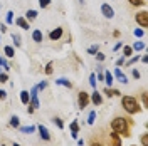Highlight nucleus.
Masks as SVG:
<instances>
[{
  "mask_svg": "<svg viewBox=\"0 0 148 146\" xmlns=\"http://www.w3.org/2000/svg\"><path fill=\"white\" fill-rule=\"evenodd\" d=\"M37 108H39V99H37V98H30V104H29V108H27L29 114H32Z\"/></svg>",
  "mask_w": 148,
  "mask_h": 146,
  "instance_id": "8",
  "label": "nucleus"
},
{
  "mask_svg": "<svg viewBox=\"0 0 148 146\" xmlns=\"http://www.w3.org/2000/svg\"><path fill=\"white\" fill-rule=\"evenodd\" d=\"M29 99H30V94H29V91H22V92H20V101H22V104H25V106H27Z\"/></svg>",
  "mask_w": 148,
  "mask_h": 146,
  "instance_id": "14",
  "label": "nucleus"
},
{
  "mask_svg": "<svg viewBox=\"0 0 148 146\" xmlns=\"http://www.w3.org/2000/svg\"><path fill=\"white\" fill-rule=\"evenodd\" d=\"M138 61H140V57H138V55H135V57H131V59L128 61V65H133V64H136Z\"/></svg>",
  "mask_w": 148,
  "mask_h": 146,
  "instance_id": "31",
  "label": "nucleus"
},
{
  "mask_svg": "<svg viewBox=\"0 0 148 146\" xmlns=\"http://www.w3.org/2000/svg\"><path fill=\"white\" fill-rule=\"evenodd\" d=\"M54 123H56V124H57V126H59V128H61V129L64 128V124H62V121H61V119H59V118H56V119H54Z\"/></svg>",
  "mask_w": 148,
  "mask_h": 146,
  "instance_id": "39",
  "label": "nucleus"
},
{
  "mask_svg": "<svg viewBox=\"0 0 148 146\" xmlns=\"http://www.w3.org/2000/svg\"><path fill=\"white\" fill-rule=\"evenodd\" d=\"M121 106L125 108V111L128 114H135V113H140L141 111L136 98H133V96H123L121 98Z\"/></svg>",
  "mask_w": 148,
  "mask_h": 146,
  "instance_id": "2",
  "label": "nucleus"
},
{
  "mask_svg": "<svg viewBox=\"0 0 148 146\" xmlns=\"http://www.w3.org/2000/svg\"><path fill=\"white\" fill-rule=\"evenodd\" d=\"M39 133H40V138H42V139H46V141L51 139V134H49V131H47L46 126H42V124H40V126H39Z\"/></svg>",
  "mask_w": 148,
  "mask_h": 146,
  "instance_id": "10",
  "label": "nucleus"
},
{
  "mask_svg": "<svg viewBox=\"0 0 148 146\" xmlns=\"http://www.w3.org/2000/svg\"><path fill=\"white\" fill-rule=\"evenodd\" d=\"M61 35H62V27H56L54 30L49 34V39H51V40H59Z\"/></svg>",
  "mask_w": 148,
  "mask_h": 146,
  "instance_id": "7",
  "label": "nucleus"
},
{
  "mask_svg": "<svg viewBox=\"0 0 148 146\" xmlns=\"http://www.w3.org/2000/svg\"><path fill=\"white\" fill-rule=\"evenodd\" d=\"M10 126H12V128H20V119H18L17 116H12V118H10Z\"/></svg>",
  "mask_w": 148,
  "mask_h": 146,
  "instance_id": "17",
  "label": "nucleus"
},
{
  "mask_svg": "<svg viewBox=\"0 0 148 146\" xmlns=\"http://www.w3.org/2000/svg\"><path fill=\"white\" fill-rule=\"evenodd\" d=\"M131 74H133V77H135V79H140V72L136 71V69H133V72H131Z\"/></svg>",
  "mask_w": 148,
  "mask_h": 146,
  "instance_id": "42",
  "label": "nucleus"
},
{
  "mask_svg": "<svg viewBox=\"0 0 148 146\" xmlns=\"http://www.w3.org/2000/svg\"><path fill=\"white\" fill-rule=\"evenodd\" d=\"M91 101H92V104H94V106H99V104L103 102V98H101V94H99L98 91H94V92L91 94Z\"/></svg>",
  "mask_w": 148,
  "mask_h": 146,
  "instance_id": "9",
  "label": "nucleus"
},
{
  "mask_svg": "<svg viewBox=\"0 0 148 146\" xmlns=\"http://www.w3.org/2000/svg\"><path fill=\"white\" fill-rule=\"evenodd\" d=\"M101 14L106 18H113L114 17V10H113V7H111L110 3H103L101 5Z\"/></svg>",
  "mask_w": 148,
  "mask_h": 146,
  "instance_id": "5",
  "label": "nucleus"
},
{
  "mask_svg": "<svg viewBox=\"0 0 148 146\" xmlns=\"http://www.w3.org/2000/svg\"><path fill=\"white\" fill-rule=\"evenodd\" d=\"M0 65H2V67H5V69H10V65L7 64V61H3L2 57H0Z\"/></svg>",
  "mask_w": 148,
  "mask_h": 146,
  "instance_id": "37",
  "label": "nucleus"
},
{
  "mask_svg": "<svg viewBox=\"0 0 148 146\" xmlns=\"http://www.w3.org/2000/svg\"><path fill=\"white\" fill-rule=\"evenodd\" d=\"M14 22V12H7V24Z\"/></svg>",
  "mask_w": 148,
  "mask_h": 146,
  "instance_id": "34",
  "label": "nucleus"
},
{
  "mask_svg": "<svg viewBox=\"0 0 148 146\" xmlns=\"http://www.w3.org/2000/svg\"><path fill=\"white\" fill-rule=\"evenodd\" d=\"M131 5H135V7H141V5H145V0H128Z\"/></svg>",
  "mask_w": 148,
  "mask_h": 146,
  "instance_id": "22",
  "label": "nucleus"
},
{
  "mask_svg": "<svg viewBox=\"0 0 148 146\" xmlns=\"http://www.w3.org/2000/svg\"><path fill=\"white\" fill-rule=\"evenodd\" d=\"M110 146H121V139H120V134H118V133H114V131H113V133H111L110 134Z\"/></svg>",
  "mask_w": 148,
  "mask_h": 146,
  "instance_id": "6",
  "label": "nucleus"
},
{
  "mask_svg": "<svg viewBox=\"0 0 148 146\" xmlns=\"http://www.w3.org/2000/svg\"><path fill=\"white\" fill-rule=\"evenodd\" d=\"M9 81V76L5 72H0V82H7Z\"/></svg>",
  "mask_w": 148,
  "mask_h": 146,
  "instance_id": "35",
  "label": "nucleus"
},
{
  "mask_svg": "<svg viewBox=\"0 0 148 146\" xmlns=\"http://www.w3.org/2000/svg\"><path fill=\"white\" fill-rule=\"evenodd\" d=\"M0 72H2V69H0Z\"/></svg>",
  "mask_w": 148,
  "mask_h": 146,
  "instance_id": "49",
  "label": "nucleus"
},
{
  "mask_svg": "<svg viewBox=\"0 0 148 146\" xmlns=\"http://www.w3.org/2000/svg\"><path fill=\"white\" fill-rule=\"evenodd\" d=\"M143 34H145L143 29H135V37H143Z\"/></svg>",
  "mask_w": 148,
  "mask_h": 146,
  "instance_id": "32",
  "label": "nucleus"
},
{
  "mask_svg": "<svg viewBox=\"0 0 148 146\" xmlns=\"http://www.w3.org/2000/svg\"><path fill=\"white\" fill-rule=\"evenodd\" d=\"M141 145L148 146V136H147V134H143V136H141Z\"/></svg>",
  "mask_w": 148,
  "mask_h": 146,
  "instance_id": "36",
  "label": "nucleus"
},
{
  "mask_svg": "<svg viewBox=\"0 0 148 146\" xmlns=\"http://www.w3.org/2000/svg\"><path fill=\"white\" fill-rule=\"evenodd\" d=\"M47 86V82H40V84H39V86H37V89H39V91H40V89H44V87H46Z\"/></svg>",
  "mask_w": 148,
  "mask_h": 146,
  "instance_id": "43",
  "label": "nucleus"
},
{
  "mask_svg": "<svg viewBox=\"0 0 148 146\" xmlns=\"http://www.w3.org/2000/svg\"><path fill=\"white\" fill-rule=\"evenodd\" d=\"M25 17H27V20H34L37 17V12L36 10H29L27 14H25Z\"/></svg>",
  "mask_w": 148,
  "mask_h": 146,
  "instance_id": "21",
  "label": "nucleus"
},
{
  "mask_svg": "<svg viewBox=\"0 0 148 146\" xmlns=\"http://www.w3.org/2000/svg\"><path fill=\"white\" fill-rule=\"evenodd\" d=\"M98 79H99V81H104V74L99 72V74H98Z\"/></svg>",
  "mask_w": 148,
  "mask_h": 146,
  "instance_id": "47",
  "label": "nucleus"
},
{
  "mask_svg": "<svg viewBox=\"0 0 148 146\" xmlns=\"http://www.w3.org/2000/svg\"><path fill=\"white\" fill-rule=\"evenodd\" d=\"M125 64V57H120L118 61H116V65H123Z\"/></svg>",
  "mask_w": 148,
  "mask_h": 146,
  "instance_id": "41",
  "label": "nucleus"
},
{
  "mask_svg": "<svg viewBox=\"0 0 148 146\" xmlns=\"http://www.w3.org/2000/svg\"><path fill=\"white\" fill-rule=\"evenodd\" d=\"M133 55V49L130 46H125L123 47V57H131Z\"/></svg>",
  "mask_w": 148,
  "mask_h": 146,
  "instance_id": "18",
  "label": "nucleus"
},
{
  "mask_svg": "<svg viewBox=\"0 0 148 146\" xmlns=\"http://www.w3.org/2000/svg\"><path fill=\"white\" fill-rule=\"evenodd\" d=\"M141 62H145V64L148 62V57H147V55H143V57H141Z\"/></svg>",
  "mask_w": 148,
  "mask_h": 146,
  "instance_id": "48",
  "label": "nucleus"
},
{
  "mask_svg": "<svg viewBox=\"0 0 148 146\" xmlns=\"http://www.w3.org/2000/svg\"><path fill=\"white\" fill-rule=\"evenodd\" d=\"M94 119H96V111H91V113H89V118H88V123L92 124V123H94Z\"/></svg>",
  "mask_w": 148,
  "mask_h": 146,
  "instance_id": "25",
  "label": "nucleus"
},
{
  "mask_svg": "<svg viewBox=\"0 0 148 146\" xmlns=\"http://www.w3.org/2000/svg\"><path fill=\"white\" fill-rule=\"evenodd\" d=\"M89 84H91L92 87L96 89V76H94V74H91V76H89Z\"/></svg>",
  "mask_w": 148,
  "mask_h": 146,
  "instance_id": "29",
  "label": "nucleus"
},
{
  "mask_svg": "<svg viewBox=\"0 0 148 146\" xmlns=\"http://www.w3.org/2000/svg\"><path fill=\"white\" fill-rule=\"evenodd\" d=\"M39 5H40L42 9H46V7L51 5V0H39Z\"/></svg>",
  "mask_w": 148,
  "mask_h": 146,
  "instance_id": "27",
  "label": "nucleus"
},
{
  "mask_svg": "<svg viewBox=\"0 0 148 146\" xmlns=\"http://www.w3.org/2000/svg\"><path fill=\"white\" fill-rule=\"evenodd\" d=\"M56 84H59V86H64V87H67V89H71V87H73V82L67 81V79H64V77L57 79V81H56Z\"/></svg>",
  "mask_w": 148,
  "mask_h": 146,
  "instance_id": "13",
  "label": "nucleus"
},
{
  "mask_svg": "<svg viewBox=\"0 0 148 146\" xmlns=\"http://www.w3.org/2000/svg\"><path fill=\"white\" fill-rule=\"evenodd\" d=\"M15 24H17L20 29H24V30H27L29 29V22H27V18H24V17H18L17 20H15Z\"/></svg>",
  "mask_w": 148,
  "mask_h": 146,
  "instance_id": "11",
  "label": "nucleus"
},
{
  "mask_svg": "<svg viewBox=\"0 0 148 146\" xmlns=\"http://www.w3.org/2000/svg\"><path fill=\"white\" fill-rule=\"evenodd\" d=\"M91 146H103L99 141H91Z\"/></svg>",
  "mask_w": 148,
  "mask_h": 146,
  "instance_id": "46",
  "label": "nucleus"
},
{
  "mask_svg": "<svg viewBox=\"0 0 148 146\" xmlns=\"http://www.w3.org/2000/svg\"><path fill=\"white\" fill-rule=\"evenodd\" d=\"M37 91H39V89H37V86H36V87H32V91H30V98H37Z\"/></svg>",
  "mask_w": 148,
  "mask_h": 146,
  "instance_id": "38",
  "label": "nucleus"
},
{
  "mask_svg": "<svg viewBox=\"0 0 148 146\" xmlns=\"http://www.w3.org/2000/svg\"><path fill=\"white\" fill-rule=\"evenodd\" d=\"M96 59H98V61H104V54H101V52H96Z\"/></svg>",
  "mask_w": 148,
  "mask_h": 146,
  "instance_id": "40",
  "label": "nucleus"
},
{
  "mask_svg": "<svg viewBox=\"0 0 148 146\" xmlns=\"http://www.w3.org/2000/svg\"><path fill=\"white\" fill-rule=\"evenodd\" d=\"M5 98H7V92L2 89V91H0V99H5Z\"/></svg>",
  "mask_w": 148,
  "mask_h": 146,
  "instance_id": "44",
  "label": "nucleus"
},
{
  "mask_svg": "<svg viewBox=\"0 0 148 146\" xmlns=\"http://www.w3.org/2000/svg\"><path fill=\"white\" fill-rule=\"evenodd\" d=\"M20 131H22V133H34L36 128H34V126H25V128H20Z\"/></svg>",
  "mask_w": 148,
  "mask_h": 146,
  "instance_id": "26",
  "label": "nucleus"
},
{
  "mask_svg": "<svg viewBox=\"0 0 148 146\" xmlns=\"http://www.w3.org/2000/svg\"><path fill=\"white\" fill-rule=\"evenodd\" d=\"M113 77H118V79H120V81L123 82V84H128V79H126V76L121 72L118 67H116V71H114V76H113Z\"/></svg>",
  "mask_w": 148,
  "mask_h": 146,
  "instance_id": "12",
  "label": "nucleus"
},
{
  "mask_svg": "<svg viewBox=\"0 0 148 146\" xmlns=\"http://www.w3.org/2000/svg\"><path fill=\"white\" fill-rule=\"evenodd\" d=\"M0 30H2V34H5V32H7V27L2 24V25H0Z\"/></svg>",
  "mask_w": 148,
  "mask_h": 146,
  "instance_id": "45",
  "label": "nucleus"
},
{
  "mask_svg": "<svg viewBox=\"0 0 148 146\" xmlns=\"http://www.w3.org/2000/svg\"><path fill=\"white\" fill-rule=\"evenodd\" d=\"M141 101H143V106L148 108V96H147V92H141Z\"/></svg>",
  "mask_w": 148,
  "mask_h": 146,
  "instance_id": "28",
  "label": "nucleus"
},
{
  "mask_svg": "<svg viewBox=\"0 0 148 146\" xmlns=\"http://www.w3.org/2000/svg\"><path fill=\"white\" fill-rule=\"evenodd\" d=\"M3 52H5V55H7V57H14V55H15V50H14V47H10V46L5 47V49H3Z\"/></svg>",
  "mask_w": 148,
  "mask_h": 146,
  "instance_id": "19",
  "label": "nucleus"
},
{
  "mask_svg": "<svg viewBox=\"0 0 148 146\" xmlns=\"http://www.w3.org/2000/svg\"><path fill=\"white\" fill-rule=\"evenodd\" d=\"M44 72H46L47 76H51V74H52V62H49V64L46 65V71H44Z\"/></svg>",
  "mask_w": 148,
  "mask_h": 146,
  "instance_id": "30",
  "label": "nucleus"
},
{
  "mask_svg": "<svg viewBox=\"0 0 148 146\" xmlns=\"http://www.w3.org/2000/svg\"><path fill=\"white\" fill-rule=\"evenodd\" d=\"M77 104H79V108L84 109L88 104H89V94L86 91H81L79 92V96H77Z\"/></svg>",
  "mask_w": 148,
  "mask_h": 146,
  "instance_id": "4",
  "label": "nucleus"
},
{
  "mask_svg": "<svg viewBox=\"0 0 148 146\" xmlns=\"http://www.w3.org/2000/svg\"><path fill=\"white\" fill-rule=\"evenodd\" d=\"M98 49H99V47H98V46H91V47H89V49H88V52H89V54H92V55H94V54H96V52H98Z\"/></svg>",
  "mask_w": 148,
  "mask_h": 146,
  "instance_id": "33",
  "label": "nucleus"
},
{
  "mask_svg": "<svg viewBox=\"0 0 148 146\" xmlns=\"http://www.w3.org/2000/svg\"><path fill=\"white\" fill-rule=\"evenodd\" d=\"M128 124H131V119H126V118H114L111 121V129L118 134H123L125 138L131 136L130 134V128Z\"/></svg>",
  "mask_w": 148,
  "mask_h": 146,
  "instance_id": "1",
  "label": "nucleus"
},
{
  "mask_svg": "<svg viewBox=\"0 0 148 146\" xmlns=\"http://www.w3.org/2000/svg\"><path fill=\"white\" fill-rule=\"evenodd\" d=\"M113 79H114V77H113V74H111L110 71H106V72H104V82H106V86H108V87H111Z\"/></svg>",
  "mask_w": 148,
  "mask_h": 146,
  "instance_id": "15",
  "label": "nucleus"
},
{
  "mask_svg": "<svg viewBox=\"0 0 148 146\" xmlns=\"http://www.w3.org/2000/svg\"><path fill=\"white\" fill-rule=\"evenodd\" d=\"M135 18H136V24H138L140 27L147 29L148 27V12H138L136 15H135Z\"/></svg>",
  "mask_w": 148,
  "mask_h": 146,
  "instance_id": "3",
  "label": "nucleus"
},
{
  "mask_svg": "<svg viewBox=\"0 0 148 146\" xmlns=\"http://www.w3.org/2000/svg\"><path fill=\"white\" fill-rule=\"evenodd\" d=\"M71 131H73V138H76L77 136V131H79V124L74 121L73 124H71Z\"/></svg>",
  "mask_w": 148,
  "mask_h": 146,
  "instance_id": "20",
  "label": "nucleus"
},
{
  "mask_svg": "<svg viewBox=\"0 0 148 146\" xmlns=\"http://www.w3.org/2000/svg\"><path fill=\"white\" fill-rule=\"evenodd\" d=\"M12 39H14L15 46H17V47H20V44H22V42H20V35H18V34H12Z\"/></svg>",
  "mask_w": 148,
  "mask_h": 146,
  "instance_id": "24",
  "label": "nucleus"
},
{
  "mask_svg": "<svg viewBox=\"0 0 148 146\" xmlns=\"http://www.w3.org/2000/svg\"><path fill=\"white\" fill-rule=\"evenodd\" d=\"M131 49H133V50H141V49H145V44H143V42H135Z\"/></svg>",
  "mask_w": 148,
  "mask_h": 146,
  "instance_id": "23",
  "label": "nucleus"
},
{
  "mask_svg": "<svg viewBox=\"0 0 148 146\" xmlns=\"http://www.w3.org/2000/svg\"><path fill=\"white\" fill-rule=\"evenodd\" d=\"M32 40L37 42V44L42 42V32H40V30H34V32H32Z\"/></svg>",
  "mask_w": 148,
  "mask_h": 146,
  "instance_id": "16",
  "label": "nucleus"
}]
</instances>
